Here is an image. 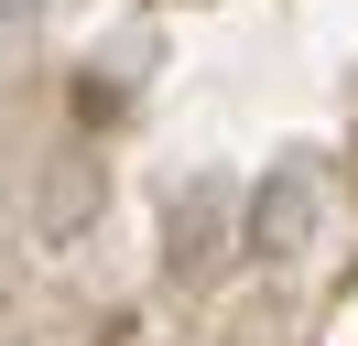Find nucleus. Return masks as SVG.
I'll return each mask as SVG.
<instances>
[{
	"mask_svg": "<svg viewBox=\"0 0 358 346\" xmlns=\"http://www.w3.org/2000/svg\"><path fill=\"white\" fill-rule=\"evenodd\" d=\"M87 206H98V163H55V184H44V216H33V238H44V249H66L76 227H87Z\"/></svg>",
	"mask_w": 358,
	"mask_h": 346,
	"instance_id": "obj_2",
	"label": "nucleus"
},
{
	"mask_svg": "<svg viewBox=\"0 0 358 346\" xmlns=\"http://www.w3.org/2000/svg\"><path fill=\"white\" fill-rule=\"evenodd\" d=\"M0 11H33V0H0Z\"/></svg>",
	"mask_w": 358,
	"mask_h": 346,
	"instance_id": "obj_4",
	"label": "nucleus"
},
{
	"mask_svg": "<svg viewBox=\"0 0 358 346\" xmlns=\"http://www.w3.org/2000/svg\"><path fill=\"white\" fill-rule=\"evenodd\" d=\"M315 227H326L315 173H304V163H271L261 184H250V227H239V249H261V260H304Z\"/></svg>",
	"mask_w": 358,
	"mask_h": 346,
	"instance_id": "obj_1",
	"label": "nucleus"
},
{
	"mask_svg": "<svg viewBox=\"0 0 358 346\" xmlns=\"http://www.w3.org/2000/svg\"><path fill=\"white\" fill-rule=\"evenodd\" d=\"M206 238H217V184L196 206H174V260H206Z\"/></svg>",
	"mask_w": 358,
	"mask_h": 346,
	"instance_id": "obj_3",
	"label": "nucleus"
}]
</instances>
